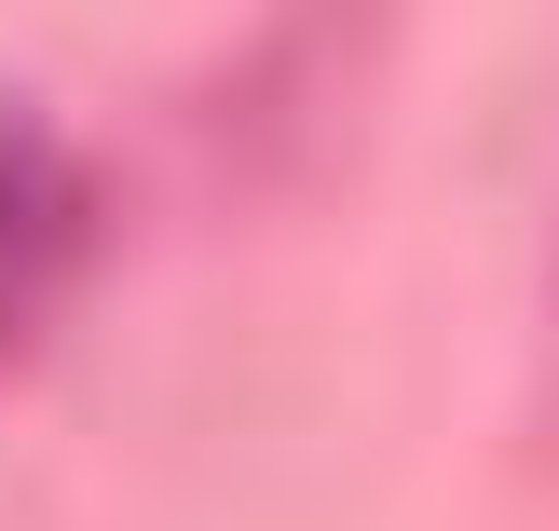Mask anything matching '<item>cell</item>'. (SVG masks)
I'll use <instances>...</instances> for the list:
<instances>
[{
    "label": "cell",
    "instance_id": "6da1fadb",
    "mask_svg": "<svg viewBox=\"0 0 559 531\" xmlns=\"http://www.w3.org/2000/svg\"><path fill=\"white\" fill-rule=\"evenodd\" d=\"M82 232H96V178H82V150L41 123V109L0 96V341L41 327V300L82 273Z\"/></svg>",
    "mask_w": 559,
    "mask_h": 531
}]
</instances>
